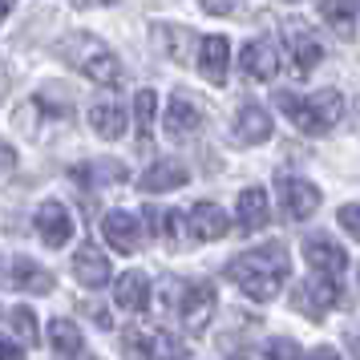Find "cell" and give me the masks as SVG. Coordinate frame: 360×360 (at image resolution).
I'll list each match as a JSON object with an SVG mask.
<instances>
[{"label": "cell", "instance_id": "1", "mask_svg": "<svg viewBox=\"0 0 360 360\" xmlns=\"http://www.w3.org/2000/svg\"><path fill=\"white\" fill-rule=\"evenodd\" d=\"M227 279L243 295H251L255 304H267L288 283V251L279 243H267V247L247 251V255H235L227 263Z\"/></svg>", "mask_w": 360, "mask_h": 360}, {"label": "cell", "instance_id": "2", "mask_svg": "<svg viewBox=\"0 0 360 360\" xmlns=\"http://www.w3.org/2000/svg\"><path fill=\"white\" fill-rule=\"evenodd\" d=\"M57 49H61V57H65L82 77H89V82H98V85H117L122 82V61H117V53L110 49L101 37L69 33V37H61Z\"/></svg>", "mask_w": 360, "mask_h": 360}, {"label": "cell", "instance_id": "3", "mask_svg": "<svg viewBox=\"0 0 360 360\" xmlns=\"http://www.w3.org/2000/svg\"><path fill=\"white\" fill-rule=\"evenodd\" d=\"M276 105L283 110V117L292 122L295 130H304V134H328L344 117V94L340 89H320V94H308V98L276 94Z\"/></svg>", "mask_w": 360, "mask_h": 360}, {"label": "cell", "instance_id": "4", "mask_svg": "<svg viewBox=\"0 0 360 360\" xmlns=\"http://www.w3.org/2000/svg\"><path fill=\"white\" fill-rule=\"evenodd\" d=\"M179 320L186 332H202V328L214 320V308H219V292H214L211 279H195L179 292Z\"/></svg>", "mask_w": 360, "mask_h": 360}, {"label": "cell", "instance_id": "5", "mask_svg": "<svg viewBox=\"0 0 360 360\" xmlns=\"http://www.w3.org/2000/svg\"><path fill=\"white\" fill-rule=\"evenodd\" d=\"M0 288L8 292H33V295H49L53 292V276L29 255H0Z\"/></svg>", "mask_w": 360, "mask_h": 360}, {"label": "cell", "instance_id": "6", "mask_svg": "<svg viewBox=\"0 0 360 360\" xmlns=\"http://www.w3.org/2000/svg\"><path fill=\"white\" fill-rule=\"evenodd\" d=\"M276 191H279V207H283L288 223H304V219H311L320 211V186L316 182L283 174V179H276Z\"/></svg>", "mask_w": 360, "mask_h": 360}, {"label": "cell", "instance_id": "7", "mask_svg": "<svg viewBox=\"0 0 360 360\" xmlns=\"http://www.w3.org/2000/svg\"><path fill=\"white\" fill-rule=\"evenodd\" d=\"M283 41H288V57H292V69L295 73H311V69L324 61V45L311 25L304 20H288L283 25Z\"/></svg>", "mask_w": 360, "mask_h": 360}, {"label": "cell", "instance_id": "8", "mask_svg": "<svg viewBox=\"0 0 360 360\" xmlns=\"http://www.w3.org/2000/svg\"><path fill=\"white\" fill-rule=\"evenodd\" d=\"M101 235H105V243L114 247L117 255H134L146 243V223L130 211H110L101 219Z\"/></svg>", "mask_w": 360, "mask_h": 360}, {"label": "cell", "instance_id": "9", "mask_svg": "<svg viewBox=\"0 0 360 360\" xmlns=\"http://www.w3.org/2000/svg\"><path fill=\"white\" fill-rule=\"evenodd\" d=\"M304 263H308L316 276H336L340 279L348 271V251L328 235H308L304 239Z\"/></svg>", "mask_w": 360, "mask_h": 360}, {"label": "cell", "instance_id": "10", "mask_svg": "<svg viewBox=\"0 0 360 360\" xmlns=\"http://www.w3.org/2000/svg\"><path fill=\"white\" fill-rule=\"evenodd\" d=\"M33 227H37V235H41V243L53 247V251H57V247H65L69 239H73V219H69L65 202H57V198H49V202H41V207H37Z\"/></svg>", "mask_w": 360, "mask_h": 360}, {"label": "cell", "instance_id": "11", "mask_svg": "<svg viewBox=\"0 0 360 360\" xmlns=\"http://www.w3.org/2000/svg\"><path fill=\"white\" fill-rule=\"evenodd\" d=\"M73 279L82 283V288H105L110 276H114V267H110V255L101 251L98 243H82L73 251Z\"/></svg>", "mask_w": 360, "mask_h": 360}, {"label": "cell", "instance_id": "12", "mask_svg": "<svg viewBox=\"0 0 360 360\" xmlns=\"http://www.w3.org/2000/svg\"><path fill=\"white\" fill-rule=\"evenodd\" d=\"M239 69H243L251 82H271L279 69V53L276 45L267 41V37H255V41H247L243 53H239Z\"/></svg>", "mask_w": 360, "mask_h": 360}, {"label": "cell", "instance_id": "13", "mask_svg": "<svg viewBox=\"0 0 360 360\" xmlns=\"http://www.w3.org/2000/svg\"><path fill=\"white\" fill-rule=\"evenodd\" d=\"M186 227H191L195 239L214 243V239H223V235H227L231 219H227V211H223L219 202H195V207L186 211Z\"/></svg>", "mask_w": 360, "mask_h": 360}, {"label": "cell", "instance_id": "14", "mask_svg": "<svg viewBox=\"0 0 360 360\" xmlns=\"http://www.w3.org/2000/svg\"><path fill=\"white\" fill-rule=\"evenodd\" d=\"M292 300H295V311L324 316L328 308H340V279H336V276H320L316 288H300Z\"/></svg>", "mask_w": 360, "mask_h": 360}, {"label": "cell", "instance_id": "15", "mask_svg": "<svg viewBox=\"0 0 360 360\" xmlns=\"http://www.w3.org/2000/svg\"><path fill=\"white\" fill-rule=\"evenodd\" d=\"M227 65H231V41L227 37H207L198 41V69L211 85H227Z\"/></svg>", "mask_w": 360, "mask_h": 360}, {"label": "cell", "instance_id": "16", "mask_svg": "<svg viewBox=\"0 0 360 360\" xmlns=\"http://www.w3.org/2000/svg\"><path fill=\"white\" fill-rule=\"evenodd\" d=\"M73 182H82L89 191H98V186H117V182H126V162H117V158H94V162H82L69 170Z\"/></svg>", "mask_w": 360, "mask_h": 360}, {"label": "cell", "instance_id": "17", "mask_svg": "<svg viewBox=\"0 0 360 360\" xmlns=\"http://www.w3.org/2000/svg\"><path fill=\"white\" fill-rule=\"evenodd\" d=\"M235 138H239L243 146L267 142V138H271V114H267L263 105H255V101L239 105V114H235Z\"/></svg>", "mask_w": 360, "mask_h": 360}, {"label": "cell", "instance_id": "18", "mask_svg": "<svg viewBox=\"0 0 360 360\" xmlns=\"http://www.w3.org/2000/svg\"><path fill=\"white\" fill-rule=\"evenodd\" d=\"M89 126H94V134L98 138H105V142H117L122 134H126V105L114 98H101L89 105Z\"/></svg>", "mask_w": 360, "mask_h": 360}, {"label": "cell", "instance_id": "19", "mask_svg": "<svg viewBox=\"0 0 360 360\" xmlns=\"http://www.w3.org/2000/svg\"><path fill=\"white\" fill-rule=\"evenodd\" d=\"M271 219V202H267V191L263 186H247L243 195H239V202H235V223H239V231H259L263 223Z\"/></svg>", "mask_w": 360, "mask_h": 360}, {"label": "cell", "instance_id": "20", "mask_svg": "<svg viewBox=\"0 0 360 360\" xmlns=\"http://www.w3.org/2000/svg\"><path fill=\"white\" fill-rule=\"evenodd\" d=\"M186 182H191L186 166L174 162V158H162V162H154L146 174H142V191H146V195H166V191H179Z\"/></svg>", "mask_w": 360, "mask_h": 360}, {"label": "cell", "instance_id": "21", "mask_svg": "<svg viewBox=\"0 0 360 360\" xmlns=\"http://www.w3.org/2000/svg\"><path fill=\"white\" fill-rule=\"evenodd\" d=\"M162 122H166V134H170V138H186V134H195L198 126H202V110H198L191 98H170L166 101Z\"/></svg>", "mask_w": 360, "mask_h": 360}, {"label": "cell", "instance_id": "22", "mask_svg": "<svg viewBox=\"0 0 360 360\" xmlns=\"http://www.w3.org/2000/svg\"><path fill=\"white\" fill-rule=\"evenodd\" d=\"M114 300L122 311H146L150 304V279L142 271H126V276H117L114 283Z\"/></svg>", "mask_w": 360, "mask_h": 360}, {"label": "cell", "instance_id": "23", "mask_svg": "<svg viewBox=\"0 0 360 360\" xmlns=\"http://www.w3.org/2000/svg\"><path fill=\"white\" fill-rule=\"evenodd\" d=\"M49 344L57 356H82L85 352V340H82V328L73 320H53L49 324Z\"/></svg>", "mask_w": 360, "mask_h": 360}, {"label": "cell", "instance_id": "24", "mask_svg": "<svg viewBox=\"0 0 360 360\" xmlns=\"http://www.w3.org/2000/svg\"><path fill=\"white\" fill-rule=\"evenodd\" d=\"M154 117H158L154 89H138V98H134V126H138V142L142 146H150V138H154Z\"/></svg>", "mask_w": 360, "mask_h": 360}, {"label": "cell", "instance_id": "25", "mask_svg": "<svg viewBox=\"0 0 360 360\" xmlns=\"http://www.w3.org/2000/svg\"><path fill=\"white\" fill-rule=\"evenodd\" d=\"M186 41H191V29L154 25V45H158V53L170 57V61H186Z\"/></svg>", "mask_w": 360, "mask_h": 360}, {"label": "cell", "instance_id": "26", "mask_svg": "<svg viewBox=\"0 0 360 360\" xmlns=\"http://www.w3.org/2000/svg\"><path fill=\"white\" fill-rule=\"evenodd\" d=\"M4 324H8V332L17 336V344L20 348H37V340H41V332H37V316H33V308H13L8 316H4Z\"/></svg>", "mask_w": 360, "mask_h": 360}, {"label": "cell", "instance_id": "27", "mask_svg": "<svg viewBox=\"0 0 360 360\" xmlns=\"http://www.w3.org/2000/svg\"><path fill=\"white\" fill-rule=\"evenodd\" d=\"M320 17L336 33H352L356 29V0H320Z\"/></svg>", "mask_w": 360, "mask_h": 360}, {"label": "cell", "instance_id": "28", "mask_svg": "<svg viewBox=\"0 0 360 360\" xmlns=\"http://www.w3.org/2000/svg\"><path fill=\"white\" fill-rule=\"evenodd\" d=\"M122 352H126V356H154V352H158V336H154L150 328L134 324V328H126V336H122Z\"/></svg>", "mask_w": 360, "mask_h": 360}, {"label": "cell", "instance_id": "29", "mask_svg": "<svg viewBox=\"0 0 360 360\" xmlns=\"http://www.w3.org/2000/svg\"><path fill=\"white\" fill-rule=\"evenodd\" d=\"M158 223H162V239H166V243L179 247V227H182L179 214H174V211H162V214H158Z\"/></svg>", "mask_w": 360, "mask_h": 360}, {"label": "cell", "instance_id": "30", "mask_svg": "<svg viewBox=\"0 0 360 360\" xmlns=\"http://www.w3.org/2000/svg\"><path fill=\"white\" fill-rule=\"evenodd\" d=\"M207 13H214V17H235L239 8H243V0H198Z\"/></svg>", "mask_w": 360, "mask_h": 360}, {"label": "cell", "instance_id": "31", "mask_svg": "<svg viewBox=\"0 0 360 360\" xmlns=\"http://www.w3.org/2000/svg\"><path fill=\"white\" fill-rule=\"evenodd\" d=\"M340 227L356 239V231H360V211H356V202H344L340 207Z\"/></svg>", "mask_w": 360, "mask_h": 360}, {"label": "cell", "instance_id": "32", "mask_svg": "<svg viewBox=\"0 0 360 360\" xmlns=\"http://www.w3.org/2000/svg\"><path fill=\"white\" fill-rule=\"evenodd\" d=\"M0 356H25V348L17 340H0Z\"/></svg>", "mask_w": 360, "mask_h": 360}, {"label": "cell", "instance_id": "33", "mask_svg": "<svg viewBox=\"0 0 360 360\" xmlns=\"http://www.w3.org/2000/svg\"><path fill=\"white\" fill-rule=\"evenodd\" d=\"M4 94H8V69H4V61H0V101H4Z\"/></svg>", "mask_w": 360, "mask_h": 360}, {"label": "cell", "instance_id": "34", "mask_svg": "<svg viewBox=\"0 0 360 360\" xmlns=\"http://www.w3.org/2000/svg\"><path fill=\"white\" fill-rule=\"evenodd\" d=\"M4 17H8V0H0V25H4Z\"/></svg>", "mask_w": 360, "mask_h": 360}]
</instances>
